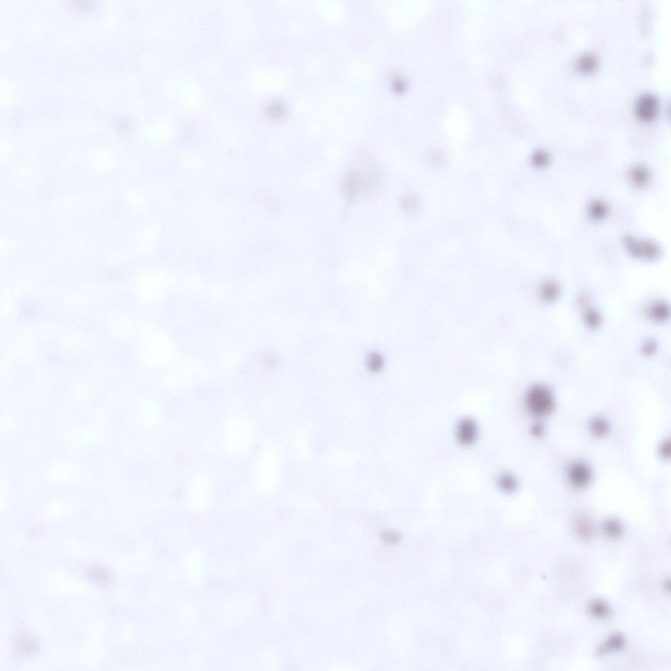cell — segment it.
<instances>
[{
    "label": "cell",
    "mask_w": 671,
    "mask_h": 671,
    "mask_svg": "<svg viewBox=\"0 0 671 671\" xmlns=\"http://www.w3.org/2000/svg\"><path fill=\"white\" fill-rule=\"evenodd\" d=\"M383 539L386 542L392 544V543H395L399 540V535L397 533L388 531V532L384 533Z\"/></svg>",
    "instance_id": "cell-22"
},
{
    "label": "cell",
    "mask_w": 671,
    "mask_h": 671,
    "mask_svg": "<svg viewBox=\"0 0 671 671\" xmlns=\"http://www.w3.org/2000/svg\"><path fill=\"white\" fill-rule=\"evenodd\" d=\"M606 207L602 203L597 202L593 203L589 208V214L594 220H599L604 218L606 214Z\"/></svg>",
    "instance_id": "cell-16"
},
{
    "label": "cell",
    "mask_w": 671,
    "mask_h": 671,
    "mask_svg": "<svg viewBox=\"0 0 671 671\" xmlns=\"http://www.w3.org/2000/svg\"><path fill=\"white\" fill-rule=\"evenodd\" d=\"M659 103L656 97L651 94H644L639 97L636 104L637 116L641 120L649 121L658 114Z\"/></svg>",
    "instance_id": "cell-3"
},
{
    "label": "cell",
    "mask_w": 671,
    "mask_h": 671,
    "mask_svg": "<svg viewBox=\"0 0 671 671\" xmlns=\"http://www.w3.org/2000/svg\"><path fill=\"white\" fill-rule=\"evenodd\" d=\"M648 314L652 319L657 321H663L666 320L670 316V309L666 304L659 302L651 306L648 310Z\"/></svg>",
    "instance_id": "cell-12"
},
{
    "label": "cell",
    "mask_w": 671,
    "mask_h": 671,
    "mask_svg": "<svg viewBox=\"0 0 671 671\" xmlns=\"http://www.w3.org/2000/svg\"><path fill=\"white\" fill-rule=\"evenodd\" d=\"M593 472L590 466L582 461H577L569 466L568 477L571 485L583 489L590 484Z\"/></svg>",
    "instance_id": "cell-2"
},
{
    "label": "cell",
    "mask_w": 671,
    "mask_h": 671,
    "mask_svg": "<svg viewBox=\"0 0 671 671\" xmlns=\"http://www.w3.org/2000/svg\"><path fill=\"white\" fill-rule=\"evenodd\" d=\"M585 320L589 326H591V327H595L600 324V316L595 311L589 310L585 314Z\"/></svg>",
    "instance_id": "cell-18"
},
{
    "label": "cell",
    "mask_w": 671,
    "mask_h": 671,
    "mask_svg": "<svg viewBox=\"0 0 671 671\" xmlns=\"http://www.w3.org/2000/svg\"><path fill=\"white\" fill-rule=\"evenodd\" d=\"M654 346L655 345H652V344H651L650 342H648V343L646 344V346H645V350H646V352H648V353H650V352H652L653 350H654L655 348Z\"/></svg>",
    "instance_id": "cell-24"
},
{
    "label": "cell",
    "mask_w": 671,
    "mask_h": 671,
    "mask_svg": "<svg viewBox=\"0 0 671 671\" xmlns=\"http://www.w3.org/2000/svg\"><path fill=\"white\" fill-rule=\"evenodd\" d=\"M631 180L638 187L646 186L649 180V173L644 167H636L631 173Z\"/></svg>",
    "instance_id": "cell-13"
},
{
    "label": "cell",
    "mask_w": 671,
    "mask_h": 671,
    "mask_svg": "<svg viewBox=\"0 0 671 671\" xmlns=\"http://www.w3.org/2000/svg\"><path fill=\"white\" fill-rule=\"evenodd\" d=\"M625 644V640L622 635L618 633L612 635L604 644L599 647L597 650V655L598 656H603L609 653L620 650L623 648Z\"/></svg>",
    "instance_id": "cell-6"
},
{
    "label": "cell",
    "mask_w": 671,
    "mask_h": 671,
    "mask_svg": "<svg viewBox=\"0 0 671 671\" xmlns=\"http://www.w3.org/2000/svg\"><path fill=\"white\" fill-rule=\"evenodd\" d=\"M531 430L533 435L535 437H539L544 433L545 428L542 424L536 423L533 424Z\"/></svg>",
    "instance_id": "cell-23"
},
{
    "label": "cell",
    "mask_w": 671,
    "mask_h": 671,
    "mask_svg": "<svg viewBox=\"0 0 671 671\" xmlns=\"http://www.w3.org/2000/svg\"><path fill=\"white\" fill-rule=\"evenodd\" d=\"M533 161H534L535 164L537 166H545L549 161V157L545 153L539 152L535 154Z\"/></svg>",
    "instance_id": "cell-20"
},
{
    "label": "cell",
    "mask_w": 671,
    "mask_h": 671,
    "mask_svg": "<svg viewBox=\"0 0 671 671\" xmlns=\"http://www.w3.org/2000/svg\"><path fill=\"white\" fill-rule=\"evenodd\" d=\"M589 429L591 433L595 437H604L609 431L608 422L603 418H595L591 422Z\"/></svg>",
    "instance_id": "cell-10"
},
{
    "label": "cell",
    "mask_w": 671,
    "mask_h": 671,
    "mask_svg": "<svg viewBox=\"0 0 671 671\" xmlns=\"http://www.w3.org/2000/svg\"><path fill=\"white\" fill-rule=\"evenodd\" d=\"M597 65L598 61L597 58L591 54H584L581 56L577 64L579 71L584 73L593 72L596 70Z\"/></svg>",
    "instance_id": "cell-8"
},
{
    "label": "cell",
    "mask_w": 671,
    "mask_h": 671,
    "mask_svg": "<svg viewBox=\"0 0 671 671\" xmlns=\"http://www.w3.org/2000/svg\"><path fill=\"white\" fill-rule=\"evenodd\" d=\"M623 529L622 523L616 519H609L603 524V530L612 538L620 537L623 534Z\"/></svg>",
    "instance_id": "cell-9"
},
{
    "label": "cell",
    "mask_w": 671,
    "mask_h": 671,
    "mask_svg": "<svg viewBox=\"0 0 671 671\" xmlns=\"http://www.w3.org/2000/svg\"><path fill=\"white\" fill-rule=\"evenodd\" d=\"M457 437L459 443L465 447L473 445L478 437L477 424L471 418H463L458 424Z\"/></svg>",
    "instance_id": "cell-4"
},
{
    "label": "cell",
    "mask_w": 671,
    "mask_h": 671,
    "mask_svg": "<svg viewBox=\"0 0 671 671\" xmlns=\"http://www.w3.org/2000/svg\"><path fill=\"white\" fill-rule=\"evenodd\" d=\"M497 486L499 489L507 493H512L518 488V481L513 475L509 473L501 474L497 478Z\"/></svg>",
    "instance_id": "cell-7"
},
{
    "label": "cell",
    "mask_w": 671,
    "mask_h": 671,
    "mask_svg": "<svg viewBox=\"0 0 671 671\" xmlns=\"http://www.w3.org/2000/svg\"><path fill=\"white\" fill-rule=\"evenodd\" d=\"M89 576L98 582H106L109 579V573L103 568H93L89 571Z\"/></svg>",
    "instance_id": "cell-17"
},
{
    "label": "cell",
    "mask_w": 671,
    "mask_h": 671,
    "mask_svg": "<svg viewBox=\"0 0 671 671\" xmlns=\"http://www.w3.org/2000/svg\"><path fill=\"white\" fill-rule=\"evenodd\" d=\"M573 526L575 532L583 540H590L595 535V526L585 515H580L575 518Z\"/></svg>",
    "instance_id": "cell-5"
},
{
    "label": "cell",
    "mask_w": 671,
    "mask_h": 671,
    "mask_svg": "<svg viewBox=\"0 0 671 671\" xmlns=\"http://www.w3.org/2000/svg\"><path fill=\"white\" fill-rule=\"evenodd\" d=\"M660 250L658 247L652 242H646L640 244V255L639 258H644L647 260H654L659 256Z\"/></svg>",
    "instance_id": "cell-15"
},
{
    "label": "cell",
    "mask_w": 671,
    "mask_h": 671,
    "mask_svg": "<svg viewBox=\"0 0 671 671\" xmlns=\"http://www.w3.org/2000/svg\"><path fill=\"white\" fill-rule=\"evenodd\" d=\"M661 456L664 459H670L671 456V443L670 441H666L663 443L660 449Z\"/></svg>",
    "instance_id": "cell-21"
},
{
    "label": "cell",
    "mask_w": 671,
    "mask_h": 671,
    "mask_svg": "<svg viewBox=\"0 0 671 671\" xmlns=\"http://www.w3.org/2000/svg\"><path fill=\"white\" fill-rule=\"evenodd\" d=\"M526 407L531 415L543 417L554 409V396L550 388L543 384H535L530 388L525 397Z\"/></svg>",
    "instance_id": "cell-1"
},
{
    "label": "cell",
    "mask_w": 671,
    "mask_h": 671,
    "mask_svg": "<svg viewBox=\"0 0 671 671\" xmlns=\"http://www.w3.org/2000/svg\"><path fill=\"white\" fill-rule=\"evenodd\" d=\"M18 646L19 647L20 650H22L25 653L32 652H33L34 648H35V647L33 646V643L25 638H21L19 639Z\"/></svg>",
    "instance_id": "cell-19"
},
{
    "label": "cell",
    "mask_w": 671,
    "mask_h": 671,
    "mask_svg": "<svg viewBox=\"0 0 671 671\" xmlns=\"http://www.w3.org/2000/svg\"><path fill=\"white\" fill-rule=\"evenodd\" d=\"M559 294V288L555 283L549 282L545 284L540 291L541 298L544 301L551 302L554 301Z\"/></svg>",
    "instance_id": "cell-14"
},
{
    "label": "cell",
    "mask_w": 671,
    "mask_h": 671,
    "mask_svg": "<svg viewBox=\"0 0 671 671\" xmlns=\"http://www.w3.org/2000/svg\"><path fill=\"white\" fill-rule=\"evenodd\" d=\"M589 610L593 616L599 619L606 618L610 614V608L608 604L600 600H595L591 602L589 606Z\"/></svg>",
    "instance_id": "cell-11"
}]
</instances>
